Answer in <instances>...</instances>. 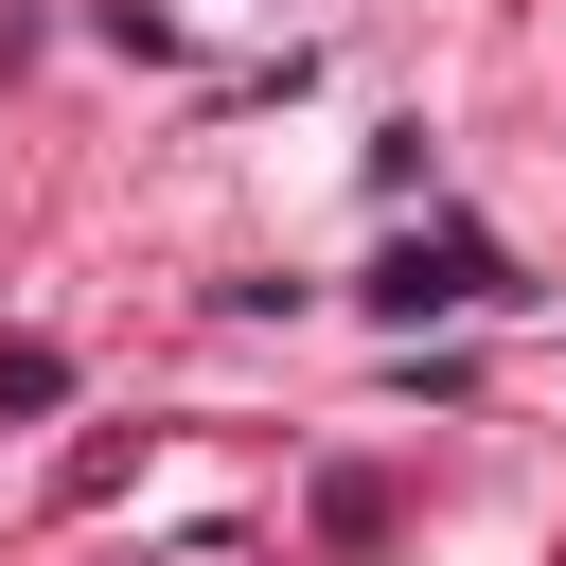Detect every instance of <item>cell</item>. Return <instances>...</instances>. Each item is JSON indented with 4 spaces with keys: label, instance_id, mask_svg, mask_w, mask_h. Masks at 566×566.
<instances>
[{
    "label": "cell",
    "instance_id": "obj_1",
    "mask_svg": "<svg viewBox=\"0 0 566 566\" xmlns=\"http://www.w3.org/2000/svg\"><path fill=\"white\" fill-rule=\"evenodd\" d=\"M460 301H513V265H495L478 230H442V248H389V265H371V318H460Z\"/></svg>",
    "mask_w": 566,
    "mask_h": 566
}]
</instances>
